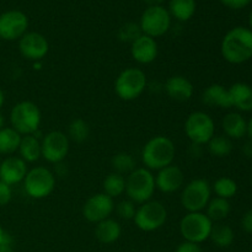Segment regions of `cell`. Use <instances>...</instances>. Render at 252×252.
I'll use <instances>...</instances> for the list:
<instances>
[{
	"label": "cell",
	"mask_w": 252,
	"mask_h": 252,
	"mask_svg": "<svg viewBox=\"0 0 252 252\" xmlns=\"http://www.w3.org/2000/svg\"><path fill=\"white\" fill-rule=\"evenodd\" d=\"M223 58L230 64H243L252 58V31L248 27L231 29L220 44Z\"/></svg>",
	"instance_id": "cell-1"
},
{
	"label": "cell",
	"mask_w": 252,
	"mask_h": 252,
	"mask_svg": "<svg viewBox=\"0 0 252 252\" xmlns=\"http://www.w3.org/2000/svg\"><path fill=\"white\" fill-rule=\"evenodd\" d=\"M176 155L175 143L165 135H157L148 140L142 149V161L145 169L159 171L174 162Z\"/></svg>",
	"instance_id": "cell-2"
},
{
	"label": "cell",
	"mask_w": 252,
	"mask_h": 252,
	"mask_svg": "<svg viewBox=\"0 0 252 252\" xmlns=\"http://www.w3.org/2000/svg\"><path fill=\"white\" fill-rule=\"evenodd\" d=\"M157 189L155 176L145 167H135L126 179V193L135 204L150 201Z\"/></svg>",
	"instance_id": "cell-3"
},
{
	"label": "cell",
	"mask_w": 252,
	"mask_h": 252,
	"mask_svg": "<svg viewBox=\"0 0 252 252\" xmlns=\"http://www.w3.org/2000/svg\"><path fill=\"white\" fill-rule=\"evenodd\" d=\"M10 122L11 127L21 135L34 134L42 122L41 110L32 101L17 102L10 112Z\"/></svg>",
	"instance_id": "cell-4"
},
{
	"label": "cell",
	"mask_w": 252,
	"mask_h": 252,
	"mask_svg": "<svg viewBox=\"0 0 252 252\" xmlns=\"http://www.w3.org/2000/svg\"><path fill=\"white\" fill-rule=\"evenodd\" d=\"M148 86V79L139 68H126L115 81V91L123 101H133L139 97Z\"/></svg>",
	"instance_id": "cell-5"
},
{
	"label": "cell",
	"mask_w": 252,
	"mask_h": 252,
	"mask_svg": "<svg viewBox=\"0 0 252 252\" xmlns=\"http://www.w3.org/2000/svg\"><path fill=\"white\" fill-rule=\"evenodd\" d=\"M22 182L27 196L34 199H43L56 189V175L47 167L36 166L27 171Z\"/></svg>",
	"instance_id": "cell-6"
},
{
	"label": "cell",
	"mask_w": 252,
	"mask_h": 252,
	"mask_svg": "<svg viewBox=\"0 0 252 252\" xmlns=\"http://www.w3.org/2000/svg\"><path fill=\"white\" fill-rule=\"evenodd\" d=\"M213 221L203 212L187 213L180 221V233L185 241L202 244L211 236Z\"/></svg>",
	"instance_id": "cell-7"
},
{
	"label": "cell",
	"mask_w": 252,
	"mask_h": 252,
	"mask_svg": "<svg viewBox=\"0 0 252 252\" xmlns=\"http://www.w3.org/2000/svg\"><path fill=\"white\" fill-rule=\"evenodd\" d=\"M135 226L145 233L162 228L167 220V209L159 201H150L140 204L133 218Z\"/></svg>",
	"instance_id": "cell-8"
},
{
	"label": "cell",
	"mask_w": 252,
	"mask_h": 252,
	"mask_svg": "<svg viewBox=\"0 0 252 252\" xmlns=\"http://www.w3.org/2000/svg\"><path fill=\"white\" fill-rule=\"evenodd\" d=\"M212 186L204 179H194L185 185L181 192V204L187 213L202 212L211 201Z\"/></svg>",
	"instance_id": "cell-9"
},
{
	"label": "cell",
	"mask_w": 252,
	"mask_h": 252,
	"mask_svg": "<svg viewBox=\"0 0 252 252\" xmlns=\"http://www.w3.org/2000/svg\"><path fill=\"white\" fill-rule=\"evenodd\" d=\"M216 125L208 113L194 111L185 121V133L192 144L204 145L214 137Z\"/></svg>",
	"instance_id": "cell-10"
},
{
	"label": "cell",
	"mask_w": 252,
	"mask_h": 252,
	"mask_svg": "<svg viewBox=\"0 0 252 252\" xmlns=\"http://www.w3.org/2000/svg\"><path fill=\"white\" fill-rule=\"evenodd\" d=\"M139 26L143 34L158 38L167 33L171 27V15L162 5L148 6L140 16Z\"/></svg>",
	"instance_id": "cell-11"
},
{
	"label": "cell",
	"mask_w": 252,
	"mask_h": 252,
	"mask_svg": "<svg viewBox=\"0 0 252 252\" xmlns=\"http://www.w3.org/2000/svg\"><path fill=\"white\" fill-rule=\"evenodd\" d=\"M69 148L70 140L61 130H52L43 135L41 140V155L51 164H61L68 155Z\"/></svg>",
	"instance_id": "cell-12"
},
{
	"label": "cell",
	"mask_w": 252,
	"mask_h": 252,
	"mask_svg": "<svg viewBox=\"0 0 252 252\" xmlns=\"http://www.w3.org/2000/svg\"><path fill=\"white\" fill-rule=\"evenodd\" d=\"M29 29V17L20 10H7L0 15V38L5 41L20 39Z\"/></svg>",
	"instance_id": "cell-13"
},
{
	"label": "cell",
	"mask_w": 252,
	"mask_h": 252,
	"mask_svg": "<svg viewBox=\"0 0 252 252\" xmlns=\"http://www.w3.org/2000/svg\"><path fill=\"white\" fill-rule=\"evenodd\" d=\"M113 211H115L113 198L108 197L103 192L91 196L83 206L84 218L94 224H97L110 218Z\"/></svg>",
	"instance_id": "cell-14"
},
{
	"label": "cell",
	"mask_w": 252,
	"mask_h": 252,
	"mask_svg": "<svg viewBox=\"0 0 252 252\" xmlns=\"http://www.w3.org/2000/svg\"><path fill=\"white\" fill-rule=\"evenodd\" d=\"M19 51L27 61L38 62L48 53L49 43L42 33L27 31L19 39Z\"/></svg>",
	"instance_id": "cell-15"
},
{
	"label": "cell",
	"mask_w": 252,
	"mask_h": 252,
	"mask_svg": "<svg viewBox=\"0 0 252 252\" xmlns=\"http://www.w3.org/2000/svg\"><path fill=\"white\" fill-rule=\"evenodd\" d=\"M185 174L179 166L171 164L159 170L155 176V186L162 193H174L184 187Z\"/></svg>",
	"instance_id": "cell-16"
},
{
	"label": "cell",
	"mask_w": 252,
	"mask_h": 252,
	"mask_svg": "<svg viewBox=\"0 0 252 252\" xmlns=\"http://www.w3.org/2000/svg\"><path fill=\"white\" fill-rule=\"evenodd\" d=\"M27 162L20 157H7L0 162V181L9 186L24 181L27 174Z\"/></svg>",
	"instance_id": "cell-17"
},
{
	"label": "cell",
	"mask_w": 252,
	"mask_h": 252,
	"mask_svg": "<svg viewBox=\"0 0 252 252\" xmlns=\"http://www.w3.org/2000/svg\"><path fill=\"white\" fill-rule=\"evenodd\" d=\"M159 47L158 42L153 37L142 34L130 44L132 58L139 64H150L158 58Z\"/></svg>",
	"instance_id": "cell-18"
},
{
	"label": "cell",
	"mask_w": 252,
	"mask_h": 252,
	"mask_svg": "<svg viewBox=\"0 0 252 252\" xmlns=\"http://www.w3.org/2000/svg\"><path fill=\"white\" fill-rule=\"evenodd\" d=\"M164 88L167 96L179 102H186L193 96V84L182 75L170 76Z\"/></svg>",
	"instance_id": "cell-19"
},
{
	"label": "cell",
	"mask_w": 252,
	"mask_h": 252,
	"mask_svg": "<svg viewBox=\"0 0 252 252\" xmlns=\"http://www.w3.org/2000/svg\"><path fill=\"white\" fill-rule=\"evenodd\" d=\"M228 90L230 95L231 107H235L240 112H251L252 86L245 83H235Z\"/></svg>",
	"instance_id": "cell-20"
},
{
	"label": "cell",
	"mask_w": 252,
	"mask_h": 252,
	"mask_svg": "<svg viewBox=\"0 0 252 252\" xmlns=\"http://www.w3.org/2000/svg\"><path fill=\"white\" fill-rule=\"evenodd\" d=\"M202 101L209 107L230 108L231 101L229 90L220 84H212L202 94Z\"/></svg>",
	"instance_id": "cell-21"
},
{
	"label": "cell",
	"mask_w": 252,
	"mask_h": 252,
	"mask_svg": "<svg viewBox=\"0 0 252 252\" xmlns=\"http://www.w3.org/2000/svg\"><path fill=\"white\" fill-rule=\"evenodd\" d=\"M224 134L230 139H241L248 134V122L239 112H229L221 121Z\"/></svg>",
	"instance_id": "cell-22"
},
{
	"label": "cell",
	"mask_w": 252,
	"mask_h": 252,
	"mask_svg": "<svg viewBox=\"0 0 252 252\" xmlns=\"http://www.w3.org/2000/svg\"><path fill=\"white\" fill-rule=\"evenodd\" d=\"M121 234H122L121 224L115 219L107 218L96 224L95 236L101 244L110 245L116 243L121 238Z\"/></svg>",
	"instance_id": "cell-23"
},
{
	"label": "cell",
	"mask_w": 252,
	"mask_h": 252,
	"mask_svg": "<svg viewBox=\"0 0 252 252\" xmlns=\"http://www.w3.org/2000/svg\"><path fill=\"white\" fill-rule=\"evenodd\" d=\"M17 152L25 162H36L42 157L41 140L33 134L22 135Z\"/></svg>",
	"instance_id": "cell-24"
},
{
	"label": "cell",
	"mask_w": 252,
	"mask_h": 252,
	"mask_svg": "<svg viewBox=\"0 0 252 252\" xmlns=\"http://www.w3.org/2000/svg\"><path fill=\"white\" fill-rule=\"evenodd\" d=\"M196 0H170L169 12L177 21L186 22L192 19L196 12Z\"/></svg>",
	"instance_id": "cell-25"
},
{
	"label": "cell",
	"mask_w": 252,
	"mask_h": 252,
	"mask_svg": "<svg viewBox=\"0 0 252 252\" xmlns=\"http://www.w3.org/2000/svg\"><path fill=\"white\" fill-rule=\"evenodd\" d=\"M22 135L12 127L0 129V155H11L19 150Z\"/></svg>",
	"instance_id": "cell-26"
},
{
	"label": "cell",
	"mask_w": 252,
	"mask_h": 252,
	"mask_svg": "<svg viewBox=\"0 0 252 252\" xmlns=\"http://www.w3.org/2000/svg\"><path fill=\"white\" fill-rule=\"evenodd\" d=\"M206 209L207 217H208L212 221H220L224 220V219L229 216V213H230L231 211V207L229 199L216 197V198H211V201H209Z\"/></svg>",
	"instance_id": "cell-27"
},
{
	"label": "cell",
	"mask_w": 252,
	"mask_h": 252,
	"mask_svg": "<svg viewBox=\"0 0 252 252\" xmlns=\"http://www.w3.org/2000/svg\"><path fill=\"white\" fill-rule=\"evenodd\" d=\"M234 238H235V234L234 230L226 224H213V228L211 231V239L214 243V245L218 246V248H229V246L233 244Z\"/></svg>",
	"instance_id": "cell-28"
},
{
	"label": "cell",
	"mask_w": 252,
	"mask_h": 252,
	"mask_svg": "<svg viewBox=\"0 0 252 252\" xmlns=\"http://www.w3.org/2000/svg\"><path fill=\"white\" fill-rule=\"evenodd\" d=\"M126 192V177L117 172H111L103 180V193L111 198H117Z\"/></svg>",
	"instance_id": "cell-29"
},
{
	"label": "cell",
	"mask_w": 252,
	"mask_h": 252,
	"mask_svg": "<svg viewBox=\"0 0 252 252\" xmlns=\"http://www.w3.org/2000/svg\"><path fill=\"white\" fill-rule=\"evenodd\" d=\"M207 149L212 157L225 158L233 152V142L226 135H214L207 143Z\"/></svg>",
	"instance_id": "cell-30"
},
{
	"label": "cell",
	"mask_w": 252,
	"mask_h": 252,
	"mask_svg": "<svg viewBox=\"0 0 252 252\" xmlns=\"http://www.w3.org/2000/svg\"><path fill=\"white\" fill-rule=\"evenodd\" d=\"M113 172H117L120 175H129L133 170H135V160L129 153L121 152L113 155L111 160Z\"/></svg>",
	"instance_id": "cell-31"
},
{
	"label": "cell",
	"mask_w": 252,
	"mask_h": 252,
	"mask_svg": "<svg viewBox=\"0 0 252 252\" xmlns=\"http://www.w3.org/2000/svg\"><path fill=\"white\" fill-rule=\"evenodd\" d=\"M90 135V127L88 122L81 118H75L68 126V138L74 143H84Z\"/></svg>",
	"instance_id": "cell-32"
},
{
	"label": "cell",
	"mask_w": 252,
	"mask_h": 252,
	"mask_svg": "<svg viewBox=\"0 0 252 252\" xmlns=\"http://www.w3.org/2000/svg\"><path fill=\"white\" fill-rule=\"evenodd\" d=\"M212 189H213L217 197H220V198L224 199H230L238 192V184L233 179H230V177L223 176L216 180Z\"/></svg>",
	"instance_id": "cell-33"
},
{
	"label": "cell",
	"mask_w": 252,
	"mask_h": 252,
	"mask_svg": "<svg viewBox=\"0 0 252 252\" xmlns=\"http://www.w3.org/2000/svg\"><path fill=\"white\" fill-rule=\"evenodd\" d=\"M143 32L140 30L139 24H135V22H126L125 25L120 27L117 32V37L121 42H125V43H130L132 44L135 39L139 36H142Z\"/></svg>",
	"instance_id": "cell-34"
},
{
	"label": "cell",
	"mask_w": 252,
	"mask_h": 252,
	"mask_svg": "<svg viewBox=\"0 0 252 252\" xmlns=\"http://www.w3.org/2000/svg\"><path fill=\"white\" fill-rule=\"evenodd\" d=\"M116 211H117L120 218L125 219V220H130L134 218L137 207H135L134 202H132L130 199H123L116 206Z\"/></svg>",
	"instance_id": "cell-35"
},
{
	"label": "cell",
	"mask_w": 252,
	"mask_h": 252,
	"mask_svg": "<svg viewBox=\"0 0 252 252\" xmlns=\"http://www.w3.org/2000/svg\"><path fill=\"white\" fill-rule=\"evenodd\" d=\"M12 198L11 186L6 185L5 182L0 181V207H4L10 203Z\"/></svg>",
	"instance_id": "cell-36"
},
{
	"label": "cell",
	"mask_w": 252,
	"mask_h": 252,
	"mask_svg": "<svg viewBox=\"0 0 252 252\" xmlns=\"http://www.w3.org/2000/svg\"><path fill=\"white\" fill-rule=\"evenodd\" d=\"M220 2L224 6L229 7V9L240 10L248 6L251 2V0H220Z\"/></svg>",
	"instance_id": "cell-37"
},
{
	"label": "cell",
	"mask_w": 252,
	"mask_h": 252,
	"mask_svg": "<svg viewBox=\"0 0 252 252\" xmlns=\"http://www.w3.org/2000/svg\"><path fill=\"white\" fill-rule=\"evenodd\" d=\"M175 252H202V249L199 244L191 243V241H184V243H181L177 246Z\"/></svg>",
	"instance_id": "cell-38"
},
{
	"label": "cell",
	"mask_w": 252,
	"mask_h": 252,
	"mask_svg": "<svg viewBox=\"0 0 252 252\" xmlns=\"http://www.w3.org/2000/svg\"><path fill=\"white\" fill-rule=\"evenodd\" d=\"M241 226H243L244 231L248 234H252V208L249 209L241 219Z\"/></svg>",
	"instance_id": "cell-39"
},
{
	"label": "cell",
	"mask_w": 252,
	"mask_h": 252,
	"mask_svg": "<svg viewBox=\"0 0 252 252\" xmlns=\"http://www.w3.org/2000/svg\"><path fill=\"white\" fill-rule=\"evenodd\" d=\"M4 244H12V239L0 225V245H4Z\"/></svg>",
	"instance_id": "cell-40"
},
{
	"label": "cell",
	"mask_w": 252,
	"mask_h": 252,
	"mask_svg": "<svg viewBox=\"0 0 252 252\" xmlns=\"http://www.w3.org/2000/svg\"><path fill=\"white\" fill-rule=\"evenodd\" d=\"M243 153L246 158H252V139L248 140L243 147Z\"/></svg>",
	"instance_id": "cell-41"
},
{
	"label": "cell",
	"mask_w": 252,
	"mask_h": 252,
	"mask_svg": "<svg viewBox=\"0 0 252 252\" xmlns=\"http://www.w3.org/2000/svg\"><path fill=\"white\" fill-rule=\"evenodd\" d=\"M148 6H157V5H161L165 0H143Z\"/></svg>",
	"instance_id": "cell-42"
},
{
	"label": "cell",
	"mask_w": 252,
	"mask_h": 252,
	"mask_svg": "<svg viewBox=\"0 0 252 252\" xmlns=\"http://www.w3.org/2000/svg\"><path fill=\"white\" fill-rule=\"evenodd\" d=\"M0 252H15L12 249V244H4V245H0Z\"/></svg>",
	"instance_id": "cell-43"
},
{
	"label": "cell",
	"mask_w": 252,
	"mask_h": 252,
	"mask_svg": "<svg viewBox=\"0 0 252 252\" xmlns=\"http://www.w3.org/2000/svg\"><path fill=\"white\" fill-rule=\"evenodd\" d=\"M4 102H5V94L4 91L1 90V88H0V110H1V107L4 106Z\"/></svg>",
	"instance_id": "cell-44"
},
{
	"label": "cell",
	"mask_w": 252,
	"mask_h": 252,
	"mask_svg": "<svg viewBox=\"0 0 252 252\" xmlns=\"http://www.w3.org/2000/svg\"><path fill=\"white\" fill-rule=\"evenodd\" d=\"M248 134L250 137V139H252V117L251 120L248 122Z\"/></svg>",
	"instance_id": "cell-45"
},
{
	"label": "cell",
	"mask_w": 252,
	"mask_h": 252,
	"mask_svg": "<svg viewBox=\"0 0 252 252\" xmlns=\"http://www.w3.org/2000/svg\"><path fill=\"white\" fill-rule=\"evenodd\" d=\"M5 127V117L1 112H0V129Z\"/></svg>",
	"instance_id": "cell-46"
},
{
	"label": "cell",
	"mask_w": 252,
	"mask_h": 252,
	"mask_svg": "<svg viewBox=\"0 0 252 252\" xmlns=\"http://www.w3.org/2000/svg\"><path fill=\"white\" fill-rule=\"evenodd\" d=\"M249 25H250V30L252 31V10L250 12V16H249Z\"/></svg>",
	"instance_id": "cell-47"
},
{
	"label": "cell",
	"mask_w": 252,
	"mask_h": 252,
	"mask_svg": "<svg viewBox=\"0 0 252 252\" xmlns=\"http://www.w3.org/2000/svg\"><path fill=\"white\" fill-rule=\"evenodd\" d=\"M154 252H160V251H154Z\"/></svg>",
	"instance_id": "cell-48"
},
{
	"label": "cell",
	"mask_w": 252,
	"mask_h": 252,
	"mask_svg": "<svg viewBox=\"0 0 252 252\" xmlns=\"http://www.w3.org/2000/svg\"><path fill=\"white\" fill-rule=\"evenodd\" d=\"M0 162H1V159H0Z\"/></svg>",
	"instance_id": "cell-49"
},
{
	"label": "cell",
	"mask_w": 252,
	"mask_h": 252,
	"mask_svg": "<svg viewBox=\"0 0 252 252\" xmlns=\"http://www.w3.org/2000/svg\"><path fill=\"white\" fill-rule=\"evenodd\" d=\"M251 1H252V0H251Z\"/></svg>",
	"instance_id": "cell-50"
},
{
	"label": "cell",
	"mask_w": 252,
	"mask_h": 252,
	"mask_svg": "<svg viewBox=\"0 0 252 252\" xmlns=\"http://www.w3.org/2000/svg\"><path fill=\"white\" fill-rule=\"evenodd\" d=\"M0 39H1V38H0Z\"/></svg>",
	"instance_id": "cell-51"
}]
</instances>
